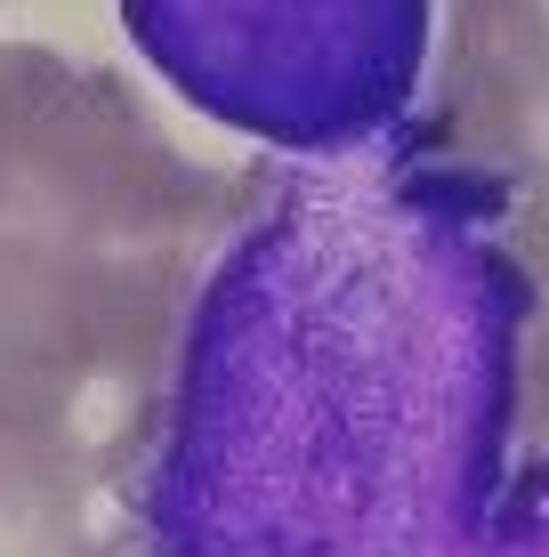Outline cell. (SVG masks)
Wrapping results in <instances>:
<instances>
[{
    "instance_id": "1",
    "label": "cell",
    "mask_w": 549,
    "mask_h": 557,
    "mask_svg": "<svg viewBox=\"0 0 549 557\" xmlns=\"http://www.w3.org/2000/svg\"><path fill=\"white\" fill-rule=\"evenodd\" d=\"M138 129L122 89L65 57H0V405L9 388L82 405L154 363L202 186L154 138L122 162Z\"/></svg>"
},
{
    "instance_id": "2",
    "label": "cell",
    "mask_w": 549,
    "mask_h": 557,
    "mask_svg": "<svg viewBox=\"0 0 549 557\" xmlns=\"http://www.w3.org/2000/svg\"><path fill=\"white\" fill-rule=\"evenodd\" d=\"M129 25L211 113L315 146L412 89L428 0H129Z\"/></svg>"
},
{
    "instance_id": "3",
    "label": "cell",
    "mask_w": 549,
    "mask_h": 557,
    "mask_svg": "<svg viewBox=\"0 0 549 557\" xmlns=\"http://www.w3.org/2000/svg\"><path fill=\"white\" fill-rule=\"evenodd\" d=\"M549 106V16L541 0H469L445 73V146L509 162L541 138Z\"/></svg>"
}]
</instances>
